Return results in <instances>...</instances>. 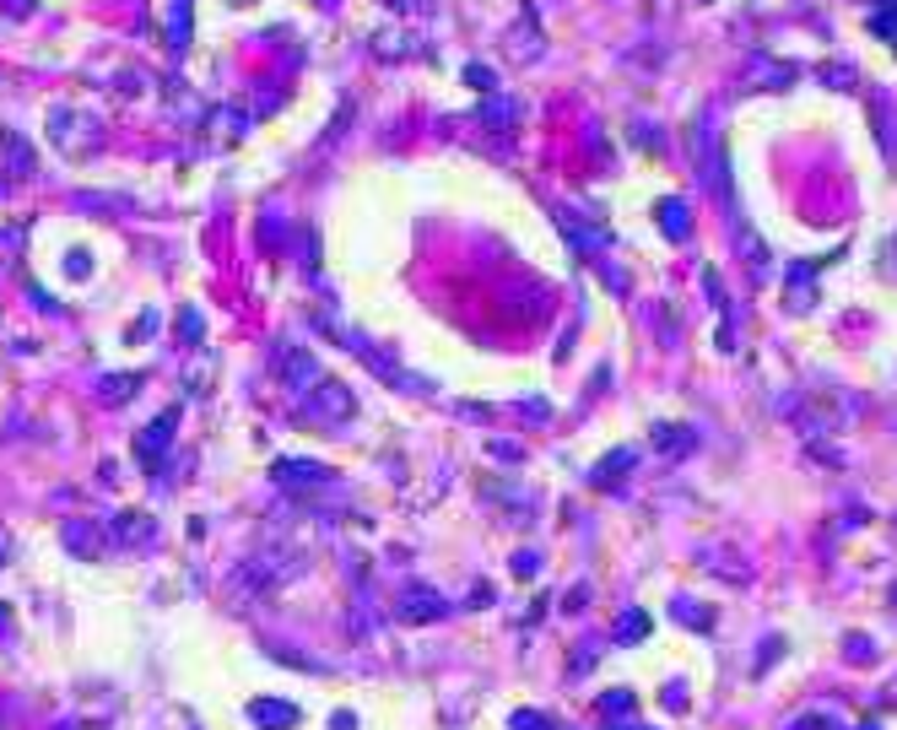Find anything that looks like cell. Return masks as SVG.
Here are the masks:
<instances>
[{"label":"cell","instance_id":"obj_20","mask_svg":"<svg viewBox=\"0 0 897 730\" xmlns=\"http://www.w3.org/2000/svg\"><path fill=\"white\" fill-rule=\"evenodd\" d=\"M676 622H692V628H708V622H714V617H708L698 601H676Z\"/></svg>","mask_w":897,"mask_h":730},{"label":"cell","instance_id":"obj_21","mask_svg":"<svg viewBox=\"0 0 897 730\" xmlns=\"http://www.w3.org/2000/svg\"><path fill=\"white\" fill-rule=\"evenodd\" d=\"M508 725H514V730H552V720H546V714H535V709H519Z\"/></svg>","mask_w":897,"mask_h":730},{"label":"cell","instance_id":"obj_9","mask_svg":"<svg viewBox=\"0 0 897 730\" xmlns=\"http://www.w3.org/2000/svg\"><path fill=\"white\" fill-rule=\"evenodd\" d=\"M735 244H741V255H746V271H752V282H768V276H773L768 260H773V255H768V244H762V238L746 228L741 217H735Z\"/></svg>","mask_w":897,"mask_h":730},{"label":"cell","instance_id":"obj_13","mask_svg":"<svg viewBox=\"0 0 897 730\" xmlns=\"http://www.w3.org/2000/svg\"><path fill=\"white\" fill-rule=\"evenodd\" d=\"M0 152H6V174H11V179H28V174H33V146L22 141L17 130L0 125Z\"/></svg>","mask_w":897,"mask_h":730},{"label":"cell","instance_id":"obj_36","mask_svg":"<svg viewBox=\"0 0 897 730\" xmlns=\"http://www.w3.org/2000/svg\"><path fill=\"white\" fill-rule=\"evenodd\" d=\"M238 6H244V0H238Z\"/></svg>","mask_w":897,"mask_h":730},{"label":"cell","instance_id":"obj_26","mask_svg":"<svg viewBox=\"0 0 897 730\" xmlns=\"http://www.w3.org/2000/svg\"><path fill=\"white\" fill-rule=\"evenodd\" d=\"M595 666V644H579V655H573V671H589Z\"/></svg>","mask_w":897,"mask_h":730},{"label":"cell","instance_id":"obj_6","mask_svg":"<svg viewBox=\"0 0 897 730\" xmlns=\"http://www.w3.org/2000/svg\"><path fill=\"white\" fill-rule=\"evenodd\" d=\"M103 525H109V547H152V536H157L152 514H141V509L114 514V520H103Z\"/></svg>","mask_w":897,"mask_h":730},{"label":"cell","instance_id":"obj_29","mask_svg":"<svg viewBox=\"0 0 897 730\" xmlns=\"http://www.w3.org/2000/svg\"><path fill=\"white\" fill-rule=\"evenodd\" d=\"M87 265H92V260L82 255V249H76V255H71V260H65V271H71V276H82V271H87Z\"/></svg>","mask_w":897,"mask_h":730},{"label":"cell","instance_id":"obj_30","mask_svg":"<svg viewBox=\"0 0 897 730\" xmlns=\"http://www.w3.org/2000/svg\"><path fill=\"white\" fill-rule=\"evenodd\" d=\"M6 11L11 17H33V0H6Z\"/></svg>","mask_w":897,"mask_h":730},{"label":"cell","instance_id":"obj_3","mask_svg":"<svg viewBox=\"0 0 897 730\" xmlns=\"http://www.w3.org/2000/svg\"><path fill=\"white\" fill-rule=\"evenodd\" d=\"M303 417H314L319 428H346L357 417V395L346 390L341 379H319L309 395H303Z\"/></svg>","mask_w":897,"mask_h":730},{"label":"cell","instance_id":"obj_34","mask_svg":"<svg viewBox=\"0 0 897 730\" xmlns=\"http://www.w3.org/2000/svg\"><path fill=\"white\" fill-rule=\"evenodd\" d=\"M0 563H6V536H0Z\"/></svg>","mask_w":897,"mask_h":730},{"label":"cell","instance_id":"obj_8","mask_svg":"<svg viewBox=\"0 0 897 730\" xmlns=\"http://www.w3.org/2000/svg\"><path fill=\"white\" fill-rule=\"evenodd\" d=\"M65 547L76 557H103L109 552V525L103 520H65Z\"/></svg>","mask_w":897,"mask_h":730},{"label":"cell","instance_id":"obj_4","mask_svg":"<svg viewBox=\"0 0 897 730\" xmlns=\"http://www.w3.org/2000/svg\"><path fill=\"white\" fill-rule=\"evenodd\" d=\"M395 617H406V622H438V617H449V601L438 590H427V584H406V590L395 595Z\"/></svg>","mask_w":897,"mask_h":730},{"label":"cell","instance_id":"obj_18","mask_svg":"<svg viewBox=\"0 0 897 730\" xmlns=\"http://www.w3.org/2000/svg\"><path fill=\"white\" fill-rule=\"evenodd\" d=\"M600 714H606V720H622V714H633V693H627V687H611V693H600Z\"/></svg>","mask_w":897,"mask_h":730},{"label":"cell","instance_id":"obj_10","mask_svg":"<svg viewBox=\"0 0 897 730\" xmlns=\"http://www.w3.org/2000/svg\"><path fill=\"white\" fill-rule=\"evenodd\" d=\"M173 422H179V411H163V417H157L152 428L141 433V444H136V455H141L152 471H163V460H157V455H163V444L173 438Z\"/></svg>","mask_w":897,"mask_h":730},{"label":"cell","instance_id":"obj_11","mask_svg":"<svg viewBox=\"0 0 897 730\" xmlns=\"http://www.w3.org/2000/svg\"><path fill=\"white\" fill-rule=\"evenodd\" d=\"M654 449H660V455H671V460H681V455H692V449H698V433H692L687 422H660V428H654Z\"/></svg>","mask_w":897,"mask_h":730},{"label":"cell","instance_id":"obj_33","mask_svg":"<svg viewBox=\"0 0 897 730\" xmlns=\"http://www.w3.org/2000/svg\"><path fill=\"white\" fill-rule=\"evenodd\" d=\"M611 730H644V725H611Z\"/></svg>","mask_w":897,"mask_h":730},{"label":"cell","instance_id":"obj_2","mask_svg":"<svg viewBox=\"0 0 897 730\" xmlns=\"http://www.w3.org/2000/svg\"><path fill=\"white\" fill-rule=\"evenodd\" d=\"M271 374H276L281 384H287V390L298 395V401L314 390L319 379H325V374H319V357H314L309 347H298V341H287V336H281L276 347H271Z\"/></svg>","mask_w":897,"mask_h":730},{"label":"cell","instance_id":"obj_31","mask_svg":"<svg viewBox=\"0 0 897 730\" xmlns=\"http://www.w3.org/2000/svg\"><path fill=\"white\" fill-rule=\"evenodd\" d=\"M330 730H357L352 714H330Z\"/></svg>","mask_w":897,"mask_h":730},{"label":"cell","instance_id":"obj_5","mask_svg":"<svg viewBox=\"0 0 897 730\" xmlns=\"http://www.w3.org/2000/svg\"><path fill=\"white\" fill-rule=\"evenodd\" d=\"M271 476H276V487H287V493H314V487L330 482V466H319V460H276Z\"/></svg>","mask_w":897,"mask_h":730},{"label":"cell","instance_id":"obj_7","mask_svg":"<svg viewBox=\"0 0 897 730\" xmlns=\"http://www.w3.org/2000/svg\"><path fill=\"white\" fill-rule=\"evenodd\" d=\"M244 714L260 730H298L303 725V709H298V703H287V698H254Z\"/></svg>","mask_w":897,"mask_h":730},{"label":"cell","instance_id":"obj_24","mask_svg":"<svg viewBox=\"0 0 897 730\" xmlns=\"http://www.w3.org/2000/svg\"><path fill=\"white\" fill-rule=\"evenodd\" d=\"M773 655H784V639H762V655H757V671L773 666Z\"/></svg>","mask_w":897,"mask_h":730},{"label":"cell","instance_id":"obj_15","mask_svg":"<svg viewBox=\"0 0 897 730\" xmlns=\"http://www.w3.org/2000/svg\"><path fill=\"white\" fill-rule=\"evenodd\" d=\"M141 384H146V374H109V379H103V395H98V401H103V406H119V401H130Z\"/></svg>","mask_w":897,"mask_h":730},{"label":"cell","instance_id":"obj_32","mask_svg":"<svg viewBox=\"0 0 897 730\" xmlns=\"http://www.w3.org/2000/svg\"><path fill=\"white\" fill-rule=\"evenodd\" d=\"M6 628H11V612H6V606H0V633H6Z\"/></svg>","mask_w":897,"mask_h":730},{"label":"cell","instance_id":"obj_12","mask_svg":"<svg viewBox=\"0 0 897 730\" xmlns=\"http://www.w3.org/2000/svg\"><path fill=\"white\" fill-rule=\"evenodd\" d=\"M633 466H638V449H611V455L589 471V482H595V487H622V476Z\"/></svg>","mask_w":897,"mask_h":730},{"label":"cell","instance_id":"obj_16","mask_svg":"<svg viewBox=\"0 0 897 730\" xmlns=\"http://www.w3.org/2000/svg\"><path fill=\"white\" fill-rule=\"evenodd\" d=\"M611 639H617V644H638V639H649V612H638V606H633V612H622V617H617V628H611Z\"/></svg>","mask_w":897,"mask_h":730},{"label":"cell","instance_id":"obj_17","mask_svg":"<svg viewBox=\"0 0 897 730\" xmlns=\"http://www.w3.org/2000/svg\"><path fill=\"white\" fill-rule=\"evenodd\" d=\"M660 228L671 238H687V206H681L676 195H665V201H660Z\"/></svg>","mask_w":897,"mask_h":730},{"label":"cell","instance_id":"obj_22","mask_svg":"<svg viewBox=\"0 0 897 730\" xmlns=\"http://www.w3.org/2000/svg\"><path fill=\"white\" fill-rule=\"evenodd\" d=\"M465 82H471L476 92H492V71L487 65H465Z\"/></svg>","mask_w":897,"mask_h":730},{"label":"cell","instance_id":"obj_25","mask_svg":"<svg viewBox=\"0 0 897 730\" xmlns=\"http://www.w3.org/2000/svg\"><path fill=\"white\" fill-rule=\"evenodd\" d=\"M789 730H833V720H822V714H806V720H795Z\"/></svg>","mask_w":897,"mask_h":730},{"label":"cell","instance_id":"obj_27","mask_svg":"<svg viewBox=\"0 0 897 730\" xmlns=\"http://www.w3.org/2000/svg\"><path fill=\"white\" fill-rule=\"evenodd\" d=\"M179 325H184V341H200V314H195V309H190V314H184V320H179Z\"/></svg>","mask_w":897,"mask_h":730},{"label":"cell","instance_id":"obj_14","mask_svg":"<svg viewBox=\"0 0 897 730\" xmlns=\"http://www.w3.org/2000/svg\"><path fill=\"white\" fill-rule=\"evenodd\" d=\"M514 119H519V103H514V98H487V103H481V125H487L492 136H503Z\"/></svg>","mask_w":897,"mask_h":730},{"label":"cell","instance_id":"obj_23","mask_svg":"<svg viewBox=\"0 0 897 730\" xmlns=\"http://www.w3.org/2000/svg\"><path fill=\"white\" fill-rule=\"evenodd\" d=\"M535 568H541V557H535V552H514V574L519 579H535Z\"/></svg>","mask_w":897,"mask_h":730},{"label":"cell","instance_id":"obj_1","mask_svg":"<svg viewBox=\"0 0 897 730\" xmlns=\"http://www.w3.org/2000/svg\"><path fill=\"white\" fill-rule=\"evenodd\" d=\"M303 568H309V552L292 547V541H276V547H260L254 557H244V563L227 574V590H233V601L254 606V601H265V595H276L281 584H292Z\"/></svg>","mask_w":897,"mask_h":730},{"label":"cell","instance_id":"obj_19","mask_svg":"<svg viewBox=\"0 0 897 730\" xmlns=\"http://www.w3.org/2000/svg\"><path fill=\"white\" fill-rule=\"evenodd\" d=\"M843 655H849L854 666H870V660H876V644L860 639V633H849V639H843Z\"/></svg>","mask_w":897,"mask_h":730},{"label":"cell","instance_id":"obj_28","mask_svg":"<svg viewBox=\"0 0 897 730\" xmlns=\"http://www.w3.org/2000/svg\"><path fill=\"white\" fill-rule=\"evenodd\" d=\"M584 601H589V590H584V584H579V590H573V595H568V606H562V612H584Z\"/></svg>","mask_w":897,"mask_h":730},{"label":"cell","instance_id":"obj_35","mask_svg":"<svg viewBox=\"0 0 897 730\" xmlns=\"http://www.w3.org/2000/svg\"><path fill=\"white\" fill-rule=\"evenodd\" d=\"M60 730H76V725H60Z\"/></svg>","mask_w":897,"mask_h":730}]
</instances>
